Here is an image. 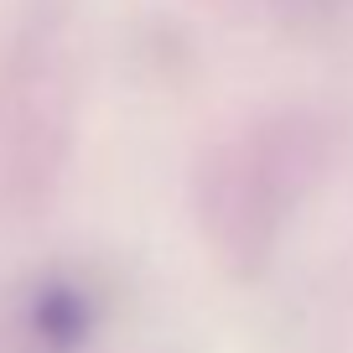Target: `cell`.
Instances as JSON below:
<instances>
[{
  "instance_id": "cell-1",
  "label": "cell",
  "mask_w": 353,
  "mask_h": 353,
  "mask_svg": "<svg viewBox=\"0 0 353 353\" xmlns=\"http://www.w3.org/2000/svg\"><path fill=\"white\" fill-rule=\"evenodd\" d=\"M32 332L47 353H73L94 332V301L73 281H47L32 296Z\"/></svg>"
}]
</instances>
